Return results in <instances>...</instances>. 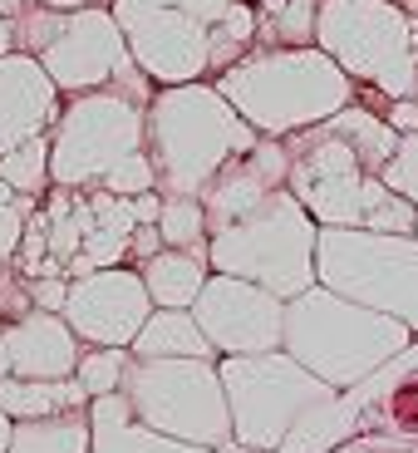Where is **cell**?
I'll use <instances>...</instances> for the list:
<instances>
[{
  "label": "cell",
  "instance_id": "obj_37",
  "mask_svg": "<svg viewBox=\"0 0 418 453\" xmlns=\"http://www.w3.org/2000/svg\"><path fill=\"white\" fill-rule=\"evenodd\" d=\"M11 434H15V419L0 409V453H11Z\"/></svg>",
  "mask_w": 418,
  "mask_h": 453
},
{
  "label": "cell",
  "instance_id": "obj_29",
  "mask_svg": "<svg viewBox=\"0 0 418 453\" xmlns=\"http://www.w3.org/2000/svg\"><path fill=\"white\" fill-rule=\"evenodd\" d=\"M30 212H34V197H15L11 207H0V266H11V261H15Z\"/></svg>",
  "mask_w": 418,
  "mask_h": 453
},
{
  "label": "cell",
  "instance_id": "obj_3",
  "mask_svg": "<svg viewBox=\"0 0 418 453\" xmlns=\"http://www.w3.org/2000/svg\"><path fill=\"white\" fill-rule=\"evenodd\" d=\"M285 148H291L285 193L320 226H360V232H414L418 226V207L404 203L330 119L291 134Z\"/></svg>",
  "mask_w": 418,
  "mask_h": 453
},
{
  "label": "cell",
  "instance_id": "obj_13",
  "mask_svg": "<svg viewBox=\"0 0 418 453\" xmlns=\"http://www.w3.org/2000/svg\"><path fill=\"white\" fill-rule=\"evenodd\" d=\"M193 316H197V326H202V335L212 340L217 360H222V355L281 350L285 301L271 296L266 286H256V281L212 272L202 286V296L193 301Z\"/></svg>",
  "mask_w": 418,
  "mask_h": 453
},
{
  "label": "cell",
  "instance_id": "obj_25",
  "mask_svg": "<svg viewBox=\"0 0 418 453\" xmlns=\"http://www.w3.org/2000/svg\"><path fill=\"white\" fill-rule=\"evenodd\" d=\"M0 178L11 182L20 197H40L45 188H55V182H49V134L11 148V153L0 158Z\"/></svg>",
  "mask_w": 418,
  "mask_h": 453
},
{
  "label": "cell",
  "instance_id": "obj_32",
  "mask_svg": "<svg viewBox=\"0 0 418 453\" xmlns=\"http://www.w3.org/2000/svg\"><path fill=\"white\" fill-rule=\"evenodd\" d=\"M163 251V237H158V226H138L133 232V247H128V257H138V266H143L148 257H158Z\"/></svg>",
  "mask_w": 418,
  "mask_h": 453
},
{
  "label": "cell",
  "instance_id": "obj_10",
  "mask_svg": "<svg viewBox=\"0 0 418 453\" xmlns=\"http://www.w3.org/2000/svg\"><path fill=\"white\" fill-rule=\"evenodd\" d=\"M315 281L345 301L404 320L418 335V232L320 226Z\"/></svg>",
  "mask_w": 418,
  "mask_h": 453
},
{
  "label": "cell",
  "instance_id": "obj_12",
  "mask_svg": "<svg viewBox=\"0 0 418 453\" xmlns=\"http://www.w3.org/2000/svg\"><path fill=\"white\" fill-rule=\"evenodd\" d=\"M148 138V104H138L124 89L69 94L49 128V182L89 193L109 178L113 163L128 153H143Z\"/></svg>",
  "mask_w": 418,
  "mask_h": 453
},
{
  "label": "cell",
  "instance_id": "obj_5",
  "mask_svg": "<svg viewBox=\"0 0 418 453\" xmlns=\"http://www.w3.org/2000/svg\"><path fill=\"white\" fill-rule=\"evenodd\" d=\"M15 50L40 59L59 94L124 89L138 104L153 99V80L133 65L109 5H84V11L25 5V15L15 20Z\"/></svg>",
  "mask_w": 418,
  "mask_h": 453
},
{
  "label": "cell",
  "instance_id": "obj_18",
  "mask_svg": "<svg viewBox=\"0 0 418 453\" xmlns=\"http://www.w3.org/2000/svg\"><path fill=\"white\" fill-rule=\"evenodd\" d=\"M89 424H94V449L89 453H222V449H197V443L168 439V434L138 424L124 395L89 399Z\"/></svg>",
  "mask_w": 418,
  "mask_h": 453
},
{
  "label": "cell",
  "instance_id": "obj_43",
  "mask_svg": "<svg viewBox=\"0 0 418 453\" xmlns=\"http://www.w3.org/2000/svg\"><path fill=\"white\" fill-rule=\"evenodd\" d=\"M399 5H404V0H399Z\"/></svg>",
  "mask_w": 418,
  "mask_h": 453
},
{
  "label": "cell",
  "instance_id": "obj_9",
  "mask_svg": "<svg viewBox=\"0 0 418 453\" xmlns=\"http://www.w3.org/2000/svg\"><path fill=\"white\" fill-rule=\"evenodd\" d=\"M237 0H113L109 11L128 40V55L153 89L217 80V25Z\"/></svg>",
  "mask_w": 418,
  "mask_h": 453
},
{
  "label": "cell",
  "instance_id": "obj_38",
  "mask_svg": "<svg viewBox=\"0 0 418 453\" xmlns=\"http://www.w3.org/2000/svg\"><path fill=\"white\" fill-rule=\"evenodd\" d=\"M0 15H5V20H20V15H25V0H0Z\"/></svg>",
  "mask_w": 418,
  "mask_h": 453
},
{
  "label": "cell",
  "instance_id": "obj_19",
  "mask_svg": "<svg viewBox=\"0 0 418 453\" xmlns=\"http://www.w3.org/2000/svg\"><path fill=\"white\" fill-rule=\"evenodd\" d=\"M143 286L153 296V311H193V301L202 296L207 276V251H178V247H163L158 257H148L143 266Z\"/></svg>",
  "mask_w": 418,
  "mask_h": 453
},
{
  "label": "cell",
  "instance_id": "obj_28",
  "mask_svg": "<svg viewBox=\"0 0 418 453\" xmlns=\"http://www.w3.org/2000/svg\"><path fill=\"white\" fill-rule=\"evenodd\" d=\"M379 178L394 188L404 203H414L418 207V134H404L399 138V148H394V158L384 163V173Z\"/></svg>",
  "mask_w": 418,
  "mask_h": 453
},
{
  "label": "cell",
  "instance_id": "obj_7",
  "mask_svg": "<svg viewBox=\"0 0 418 453\" xmlns=\"http://www.w3.org/2000/svg\"><path fill=\"white\" fill-rule=\"evenodd\" d=\"M217 370H222L226 409H232V443L241 453H276L310 414L330 409L339 395L285 350L222 355Z\"/></svg>",
  "mask_w": 418,
  "mask_h": 453
},
{
  "label": "cell",
  "instance_id": "obj_21",
  "mask_svg": "<svg viewBox=\"0 0 418 453\" xmlns=\"http://www.w3.org/2000/svg\"><path fill=\"white\" fill-rule=\"evenodd\" d=\"M0 409L20 419H49V414H69V409H89L84 385L69 374V380H15L5 374L0 380Z\"/></svg>",
  "mask_w": 418,
  "mask_h": 453
},
{
  "label": "cell",
  "instance_id": "obj_23",
  "mask_svg": "<svg viewBox=\"0 0 418 453\" xmlns=\"http://www.w3.org/2000/svg\"><path fill=\"white\" fill-rule=\"evenodd\" d=\"M315 20H320V0H261L256 5V45L261 50L315 45Z\"/></svg>",
  "mask_w": 418,
  "mask_h": 453
},
{
  "label": "cell",
  "instance_id": "obj_1",
  "mask_svg": "<svg viewBox=\"0 0 418 453\" xmlns=\"http://www.w3.org/2000/svg\"><path fill=\"white\" fill-rule=\"evenodd\" d=\"M212 84L261 138H291L300 128L335 119L339 109H350L360 99V84L320 45H295V50L256 45L232 69H222Z\"/></svg>",
  "mask_w": 418,
  "mask_h": 453
},
{
  "label": "cell",
  "instance_id": "obj_36",
  "mask_svg": "<svg viewBox=\"0 0 418 453\" xmlns=\"http://www.w3.org/2000/svg\"><path fill=\"white\" fill-rule=\"evenodd\" d=\"M15 50V20H5V15H0V59L11 55Z\"/></svg>",
  "mask_w": 418,
  "mask_h": 453
},
{
  "label": "cell",
  "instance_id": "obj_33",
  "mask_svg": "<svg viewBox=\"0 0 418 453\" xmlns=\"http://www.w3.org/2000/svg\"><path fill=\"white\" fill-rule=\"evenodd\" d=\"M158 212H163V193H138V197H133L138 226H158Z\"/></svg>",
  "mask_w": 418,
  "mask_h": 453
},
{
  "label": "cell",
  "instance_id": "obj_17",
  "mask_svg": "<svg viewBox=\"0 0 418 453\" xmlns=\"http://www.w3.org/2000/svg\"><path fill=\"white\" fill-rule=\"evenodd\" d=\"M59 109H65V94L55 89L40 59L25 50H11L0 59V158L30 138H45Z\"/></svg>",
  "mask_w": 418,
  "mask_h": 453
},
{
  "label": "cell",
  "instance_id": "obj_4",
  "mask_svg": "<svg viewBox=\"0 0 418 453\" xmlns=\"http://www.w3.org/2000/svg\"><path fill=\"white\" fill-rule=\"evenodd\" d=\"M414 345V330L394 316L345 301L330 286H310L295 301H285V326H281V350L300 360L310 374H320L330 389H350L369 380L379 365L404 355Z\"/></svg>",
  "mask_w": 418,
  "mask_h": 453
},
{
  "label": "cell",
  "instance_id": "obj_8",
  "mask_svg": "<svg viewBox=\"0 0 418 453\" xmlns=\"http://www.w3.org/2000/svg\"><path fill=\"white\" fill-rule=\"evenodd\" d=\"M315 45L360 89L414 99L418 89V15L399 0H320Z\"/></svg>",
  "mask_w": 418,
  "mask_h": 453
},
{
  "label": "cell",
  "instance_id": "obj_34",
  "mask_svg": "<svg viewBox=\"0 0 418 453\" xmlns=\"http://www.w3.org/2000/svg\"><path fill=\"white\" fill-rule=\"evenodd\" d=\"M335 453H414V449H404V443H379V439H360V443H345V449H335Z\"/></svg>",
  "mask_w": 418,
  "mask_h": 453
},
{
  "label": "cell",
  "instance_id": "obj_26",
  "mask_svg": "<svg viewBox=\"0 0 418 453\" xmlns=\"http://www.w3.org/2000/svg\"><path fill=\"white\" fill-rule=\"evenodd\" d=\"M133 350H103V345H84L80 365H74V380L84 385V395L99 399V395H118L124 389V374Z\"/></svg>",
  "mask_w": 418,
  "mask_h": 453
},
{
  "label": "cell",
  "instance_id": "obj_2",
  "mask_svg": "<svg viewBox=\"0 0 418 453\" xmlns=\"http://www.w3.org/2000/svg\"><path fill=\"white\" fill-rule=\"evenodd\" d=\"M261 143V134L222 99L212 80L168 84L148 99V158L163 197H202L212 178Z\"/></svg>",
  "mask_w": 418,
  "mask_h": 453
},
{
  "label": "cell",
  "instance_id": "obj_39",
  "mask_svg": "<svg viewBox=\"0 0 418 453\" xmlns=\"http://www.w3.org/2000/svg\"><path fill=\"white\" fill-rule=\"evenodd\" d=\"M15 197H20V193H15V188H11V182H5V178H0V207H11Z\"/></svg>",
  "mask_w": 418,
  "mask_h": 453
},
{
  "label": "cell",
  "instance_id": "obj_31",
  "mask_svg": "<svg viewBox=\"0 0 418 453\" xmlns=\"http://www.w3.org/2000/svg\"><path fill=\"white\" fill-rule=\"evenodd\" d=\"M384 119H389V128H394L399 138H404V134H418V104H414V99H389Z\"/></svg>",
  "mask_w": 418,
  "mask_h": 453
},
{
  "label": "cell",
  "instance_id": "obj_27",
  "mask_svg": "<svg viewBox=\"0 0 418 453\" xmlns=\"http://www.w3.org/2000/svg\"><path fill=\"white\" fill-rule=\"evenodd\" d=\"M103 193H118V197H138V193H158V173H153V158L143 153H128L124 163H113L109 178L99 182Z\"/></svg>",
  "mask_w": 418,
  "mask_h": 453
},
{
  "label": "cell",
  "instance_id": "obj_22",
  "mask_svg": "<svg viewBox=\"0 0 418 453\" xmlns=\"http://www.w3.org/2000/svg\"><path fill=\"white\" fill-rule=\"evenodd\" d=\"M94 449V424L89 409H69L49 419H20L11 434V453H89Z\"/></svg>",
  "mask_w": 418,
  "mask_h": 453
},
{
  "label": "cell",
  "instance_id": "obj_14",
  "mask_svg": "<svg viewBox=\"0 0 418 453\" xmlns=\"http://www.w3.org/2000/svg\"><path fill=\"white\" fill-rule=\"evenodd\" d=\"M69 330L80 335V345H103V350H128L153 316V296L143 286L138 266H103V272L74 276L65 296Z\"/></svg>",
  "mask_w": 418,
  "mask_h": 453
},
{
  "label": "cell",
  "instance_id": "obj_42",
  "mask_svg": "<svg viewBox=\"0 0 418 453\" xmlns=\"http://www.w3.org/2000/svg\"><path fill=\"white\" fill-rule=\"evenodd\" d=\"M414 104H418V89H414Z\"/></svg>",
  "mask_w": 418,
  "mask_h": 453
},
{
  "label": "cell",
  "instance_id": "obj_24",
  "mask_svg": "<svg viewBox=\"0 0 418 453\" xmlns=\"http://www.w3.org/2000/svg\"><path fill=\"white\" fill-rule=\"evenodd\" d=\"M158 237H163V247H178V251H207V207H202V197H163Z\"/></svg>",
  "mask_w": 418,
  "mask_h": 453
},
{
  "label": "cell",
  "instance_id": "obj_41",
  "mask_svg": "<svg viewBox=\"0 0 418 453\" xmlns=\"http://www.w3.org/2000/svg\"><path fill=\"white\" fill-rule=\"evenodd\" d=\"M247 5H261V0H247Z\"/></svg>",
  "mask_w": 418,
  "mask_h": 453
},
{
  "label": "cell",
  "instance_id": "obj_40",
  "mask_svg": "<svg viewBox=\"0 0 418 453\" xmlns=\"http://www.w3.org/2000/svg\"><path fill=\"white\" fill-rule=\"evenodd\" d=\"M404 11H408V15H418V0H404Z\"/></svg>",
  "mask_w": 418,
  "mask_h": 453
},
{
  "label": "cell",
  "instance_id": "obj_11",
  "mask_svg": "<svg viewBox=\"0 0 418 453\" xmlns=\"http://www.w3.org/2000/svg\"><path fill=\"white\" fill-rule=\"evenodd\" d=\"M118 395L128 399L138 424L168 434V439L241 453L232 443V409H226L217 360H138L133 355Z\"/></svg>",
  "mask_w": 418,
  "mask_h": 453
},
{
  "label": "cell",
  "instance_id": "obj_6",
  "mask_svg": "<svg viewBox=\"0 0 418 453\" xmlns=\"http://www.w3.org/2000/svg\"><path fill=\"white\" fill-rule=\"evenodd\" d=\"M315 247L320 222L281 188L241 222L217 226L207 237V266L266 286L281 301H295L300 291L315 286Z\"/></svg>",
  "mask_w": 418,
  "mask_h": 453
},
{
  "label": "cell",
  "instance_id": "obj_16",
  "mask_svg": "<svg viewBox=\"0 0 418 453\" xmlns=\"http://www.w3.org/2000/svg\"><path fill=\"white\" fill-rule=\"evenodd\" d=\"M84 345L69 330L65 316L49 311H25V316L0 326V380H69L80 365Z\"/></svg>",
  "mask_w": 418,
  "mask_h": 453
},
{
  "label": "cell",
  "instance_id": "obj_20",
  "mask_svg": "<svg viewBox=\"0 0 418 453\" xmlns=\"http://www.w3.org/2000/svg\"><path fill=\"white\" fill-rule=\"evenodd\" d=\"M128 350L138 360H217L212 340L202 335L193 311H153Z\"/></svg>",
  "mask_w": 418,
  "mask_h": 453
},
{
  "label": "cell",
  "instance_id": "obj_35",
  "mask_svg": "<svg viewBox=\"0 0 418 453\" xmlns=\"http://www.w3.org/2000/svg\"><path fill=\"white\" fill-rule=\"evenodd\" d=\"M45 11H84V5H103V0H34Z\"/></svg>",
  "mask_w": 418,
  "mask_h": 453
},
{
  "label": "cell",
  "instance_id": "obj_15",
  "mask_svg": "<svg viewBox=\"0 0 418 453\" xmlns=\"http://www.w3.org/2000/svg\"><path fill=\"white\" fill-rule=\"evenodd\" d=\"M285 173H291V148H285V138H261L251 153H241L237 163H226L212 178V188L202 193L207 237H212L217 226H232L247 212H256L271 193H281Z\"/></svg>",
  "mask_w": 418,
  "mask_h": 453
},
{
  "label": "cell",
  "instance_id": "obj_30",
  "mask_svg": "<svg viewBox=\"0 0 418 453\" xmlns=\"http://www.w3.org/2000/svg\"><path fill=\"white\" fill-rule=\"evenodd\" d=\"M65 296H69V276H34L30 281V306L34 311L59 316V311H65Z\"/></svg>",
  "mask_w": 418,
  "mask_h": 453
}]
</instances>
